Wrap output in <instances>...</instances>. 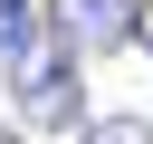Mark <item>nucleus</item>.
I'll use <instances>...</instances> for the list:
<instances>
[{
  "instance_id": "f03ea898",
  "label": "nucleus",
  "mask_w": 153,
  "mask_h": 144,
  "mask_svg": "<svg viewBox=\"0 0 153 144\" xmlns=\"http://www.w3.org/2000/svg\"><path fill=\"white\" fill-rule=\"evenodd\" d=\"M134 19H143V0H48V29L67 48H115Z\"/></svg>"
},
{
  "instance_id": "7ed1b4c3",
  "label": "nucleus",
  "mask_w": 153,
  "mask_h": 144,
  "mask_svg": "<svg viewBox=\"0 0 153 144\" xmlns=\"http://www.w3.org/2000/svg\"><path fill=\"white\" fill-rule=\"evenodd\" d=\"M29 38H38V10L29 0H0V58H19Z\"/></svg>"
},
{
  "instance_id": "423d86ee",
  "label": "nucleus",
  "mask_w": 153,
  "mask_h": 144,
  "mask_svg": "<svg viewBox=\"0 0 153 144\" xmlns=\"http://www.w3.org/2000/svg\"><path fill=\"white\" fill-rule=\"evenodd\" d=\"M0 144H19V134H10V125H0Z\"/></svg>"
},
{
  "instance_id": "20e7f679",
  "label": "nucleus",
  "mask_w": 153,
  "mask_h": 144,
  "mask_svg": "<svg viewBox=\"0 0 153 144\" xmlns=\"http://www.w3.org/2000/svg\"><path fill=\"white\" fill-rule=\"evenodd\" d=\"M86 144H153V125L143 115H105V125H86Z\"/></svg>"
},
{
  "instance_id": "39448f33",
  "label": "nucleus",
  "mask_w": 153,
  "mask_h": 144,
  "mask_svg": "<svg viewBox=\"0 0 153 144\" xmlns=\"http://www.w3.org/2000/svg\"><path fill=\"white\" fill-rule=\"evenodd\" d=\"M134 48H143V58H153V0H143V19H134Z\"/></svg>"
},
{
  "instance_id": "f257e3e1",
  "label": "nucleus",
  "mask_w": 153,
  "mask_h": 144,
  "mask_svg": "<svg viewBox=\"0 0 153 144\" xmlns=\"http://www.w3.org/2000/svg\"><path fill=\"white\" fill-rule=\"evenodd\" d=\"M10 106H19V125H48V134H76L86 125V86H76V48L48 29V38H29L19 58H10Z\"/></svg>"
}]
</instances>
